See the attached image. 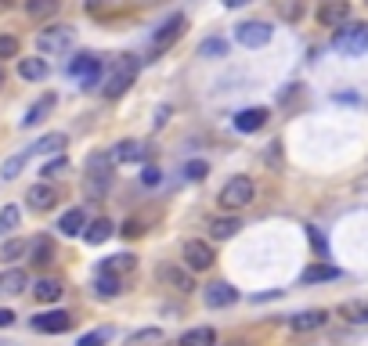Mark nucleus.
I'll return each instance as SVG.
<instances>
[{"instance_id":"obj_36","label":"nucleus","mask_w":368,"mask_h":346,"mask_svg":"<svg viewBox=\"0 0 368 346\" xmlns=\"http://www.w3.org/2000/svg\"><path fill=\"white\" fill-rule=\"evenodd\" d=\"M29 253V245L22 242V238H11V242H4V249H0V260H8V264H15L18 257H25Z\"/></svg>"},{"instance_id":"obj_40","label":"nucleus","mask_w":368,"mask_h":346,"mask_svg":"<svg viewBox=\"0 0 368 346\" xmlns=\"http://www.w3.org/2000/svg\"><path fill=\"white\" fill-rule=\"evenodd\" d=\"M66 170H69V159H66V155H58V159H51V163L44 166V177L51 180V177H61Z\"/></svg>"},{"instance_id":"obj_47","label":"nucleus","mask_w":368,"mask_h":346,"mask_svg":"<svg viewBox=\"0 0 368 346\" xmlns=\"http://www.w3.org/2000/svg\"><path fill=\"white\" fill-rule=\"evenodd\" d=\"M109 4V0H87V11H102Z\"/></svg>"},{"instance_id":"obj_35","label":"nucleus","mask_w":368,"mask_h":346,"mask_svg":"<svg viewBox=\"0 0 368 346\" xmlns=\"http://www.w3.org/2000/svg\"><path fill=\"white\" fill-rule=\"evenodd\" d=\"M25 163H29V155H25V152H22V155H11V159L0 166V177H4V180H15V177L25 170Z\"/></svg>"},{"instance_id":"obj_12","label":"nucleus","mask_w":368,"mask_h":346,"mask_svg":"<svg viewBox=\"0 0 368 346\" xmlns=\"http://www.w3.org/2000/svg\"><path fill=\"white\" fill-rule=\"evenodd\" d=\"M347 18H350V4H347V0H325V4L318 8V22L329 25V29L347 25Z\"/></svg>"},{"instance_id":"obj_15","label":"nucleus","mask_w":368,"mask_h":346,"mask_svg":"<svg viewBox=\"0 0 368 346\" xmlns=\"http://www.w3.org/2000/svg\"><path fill=\"white\" fill-rule=\"evenodd\" d=\"M54 105H58L54 94H44V98H37L33 105H29V112L22 116V130H25V127H40V123L54 112Z\"/></svg>"},{"instance_id":"obj_25","label":"nucleus","mask_w":368,"mask_h":346,"mask_svg":"<svg viewBox=\"0 0 368 346\" xmlns=\"http://www.w3.org/2000/svg\"><path fill=\"white\" fill-rule=\"evenodd\" d=\"M29 264H33V267L54 264V242L51 238H37L33 245H29Z\"/></svg>"},{"instance_id":"obj_17","label":"nucleus","mask_w":368,"mask_h":346,"mask_svg":"<svg viewBox=\"0 0 368 346\" xmlns=\"http://www.w3.org/2000/svg\"><path fill=\"white\" fill-rule=\"evenodd\" d=\"M25 202L33 206L37 213H44V209H51V206L58 202V192H54L51 184H33V187L25 192Z\"/></svg>"},{"instance_id":"obj_28","label":"nucleus","mask_w":368,"mask_h":346,"mask_svg":"<svg viewBox=\"0 0 368 346\" xmlns=\"http://www.w3.org/2000/svg\"><path fill=\"white\" fill-rule=\"evenodd\" d=\"M18 76H22V80H33V83L44 80V76H47V61H44V58H22V61H18Z\"/></svg>"},{"instance_id":"obj_21","label":"nucleus","mask_w":368,"mask_h":346,"mask_svg":"<svg viewBox=\"0 0 368 346\" xmlns=\"http://www.w3.org/2000/svg\"><path fill=\"white\" fill-rule=\"evenodd\" d=\"M159 274H163V281H170L177 292H195V278H192V271H184V267H163Z\"/></svg>"},{"instance_id":"obj_2","label":"nucleus","mask_w":368,"mask_h":346,"mask_svg":"<svg viewBox=\"0 0 368 346\" xmlns=\"http://www.w3.org/2000/svg\"><path fill=\"white\" fill-rule=\"evenodd\" d=\"M112 184V155L109 152H90L87 155V192L102 199Z\"/></svg>"},{"instance_id":"obj_34","label":"nucleus","mask_w":368,"mask_h":346,"mask_svg":"<svg viewBox=\"0 0 368 346\" xmlns=\"http://www.w3.org/2000/svg\"><path fill=\"white\" fill-rule=\"evenodd\" d=\"M0 292H25V274L22 271H8L4 278H0Z\"/></svg>"},{"instance_id":"obj_14","label":"nucleus","mask_w":368,"mask_h":346,"mask_svg":"<svg viewBox=\"0 0 368 346\" xmlns=\"http://www.w3.org/2000/svg\"><path fill=\"white\" fill-rule=\"evenodd\" d=\"M87 224H90V220H87L83 206H76V209H66V213L58 216V231L66 235V238H76V235H83V231H87Z\"/></svg>"},{"instance_id":"obj_26","label":"nucleus","mask_w":368,"mask_h":346,"mask_svg":"<svg viewBox=\"0 0 368 346\" xmlns=\"http://www.w3.org/2000/svg\"><path fill=\"white\" fill-rule=\"evenodd\" d=\"M336 278H340V267H332V264H314L300 274L303 285H318V281H336Z\"/></svg>"},{"instance_id":"obj_42","label":"nucleus","mask_w":368,"mask_h":346,"mask_svg":"<svg viewBox=\"0 0 368 346\" xmlns=\"http://www.w3.org/2000/svg\"><path fill=\"white\" fill-rule=\"evenodd\" d=\"M307 235H311V245L318 249L321 257H329V242H325V235L318 231V228H307Z\"/></svg>"},{"instance_id":"obj_24","label":"nucleus","mask_w":368,"mask_h":346,"mask_svg":"<svg viewBox=\"0 0 368 346\" xmlns=\"http://www.w3.org/2000/svg\"><path fill=\"white\" fill-rule=\"evenodd\" d=\"M340 318L347 325H368V303L364 299H347L340 303Z\"/></svg>"},{"instance_id":"obj_7","label":"nucleus","mask_w":368,"mask_h":346,"mask_svg":"<svg viewBox=\"0 0 368 346\" xmlns=\"http://www.w3.org/2000/svg\"><path fill=\"white\" fill-rule=\"evenodd\" d=\"M271 37H274V29H271L267 22H242V25H235V40H238L242 47H250V51L267 47Z\"/></svg>"},{"instance_id":"obj_43","label":"nucleus","mask_w":368,"mask_h":346,"mask_svg":"<svg viewBox=\"0 0 368 346\" xmlns=\"http://www.w3.org/2000/svg\"><path fill=\"white\" fill-rule=\"evenodd\" d=\"M141 235H145L141 220H127V224H123V238H141Z\"/></svg>"},{"instance_id":"obj_5","label":"nucleus","mask_w":368,"mask_h":346,"mask_svg":"<svg viewBox=\"0 0 368 346\" xmlns=\"http://www.w3.org/2000/svg\"><path fill=\"white\" fill-rule=\"evenodd\" d=\"M184 29H188V18H184V15H170V18L156 29V37H152V58H159L166 47H173V44L184 37Z\"/></svg>"},{"instance_id":"obj_9","label":"nucleus","mask_w":368,"mask_h":346,"mask_svg":"<svg viewBox=\"0 0 368 346\" xmlns=\"http://www.w3.org/2000/svg\"><path fill=\"white\" fill-rule=\"evenodd\" d=\"M73 40H76V33H73V25H51V29H44V33L37 37V44H40V51H54V54H61V51H69V47H73Z\"/></svg>"},{"instance_id":"obj_49","label":"nucleus","mask_w":368,"mask_h":346,"mask_svg":"<svg viewBox=\"0 0 368 346\" xmlns=\"http://www.w3.org/2000/svg\"><path fill=\"white\" fill-rule=\"evenodd\" d=\"M15 4V0H0V8H11Z\"/></svg>"},{"instance_id":"obj_39","label":"nucleus","mask_w":368,"mask_h":346,"mask_svg":"<svg viewBox=\"0 0 368 346\" xmlns=\"http://www.w3.org/2000/svg\"><path fill=\"white\" fill-rule=\"evenodd\" d=\"M206 173H209V163H202V159H195V163L184 166V180H202Z\"/></svg>"},{"instance_id":"obj_30","label":"nucleus","mask_w":368,"mask_h":346,"mask_svg":"<svg viewBox=\"0 0 368 346\" xmlns=\"http://www.w3.org/2000/svg\"><path fill=\"white\" fill-rule=\"evenodd\" d=\"M66 148V134H47V137H40L33 148H29L25 155H51V152H61Z\"/></svg>"},{"instance_id":"obj_8","label":"nucleus","mask_w":368,"mask_h":346,"mask_svg":"<svg viewBox=\"0 0 368 346\" xmlns=\"http://www.w3.org/2000/svg\"><path fill=\"white\" fill-rule=\"evenodd\" d=\"M29 325H33L37 332H44V335H61V332L73 328V314L69 310H44Z\"/></svg>"},{"instance_id":"obj_10","label":"nucleus","mask_w":368,"mask_h":346,"mask_svg":"<svg viewBox=\"0 0 368 346\" xmlns=\"http://www.w3.org/2000/svg\"><path fill=\"white\" fill-rule=\"evenodd\" d=\"M69 73L76 76V83H80L83 90H90V87L102 80V61H98L94 54H80L73 66H69Z\"/></svg>"},{"instance_id":"obj_50","label":"nucleus","mask_w":368,"mask_h":346,"mask_svg":"<svg viewBox=\"0 0 368 346\" xmlns=\"http://www.w3.org/2000/svg\"><path fill=\"white\" fill-rule=\"evenodd\" d=\"M0 87H4V69H0Z\"/></svg>"},{"instance_id":"obj_37","label":"nucleus","mask_w":368,"mask_h":346,"mask_svg":"<svg viewBox=\"0 0 368 346\" xmlns=\"http://www.w3.org/2000/svg\"><path fill=\"white\" fill-rule=\"evenodd\" d=\"M109 339H112L109 328H94V332H83V335L76 339V346H105Z\"/></svg>"},{"instance_id":"obj_4","label":"nucleus","mask_w":368,"mask_h":346,"mask_svg":"<svg viewBox=\"0 0 368 346\" xmlns=\"http://www.w3.org/2000/svg\"><path fill=\"white\" fill-rule=\"evenodd\" d=\"M253 195H257V184H253V177H245V173H238V177H231L224 187H221V206L224 209H245L253 202Z\"/></svg>"},{"instance_id":"obj_31","label":"nucleus","mask_w":368,"mask_h":346,"mask_svg":"<svg viewBox=\"0 0 368 346\" xmlns=\"http://www.w3.org/2000/svg\"><path fill=\"white\" fill-rule=\"evenodd\" d=\"M61 8V0H25V15L29 18H51Z\"/></svg>"},{"instance_id":"obj_45","label":"nucleus","mask_w":368,"mask_h":346,"mask_svg":"<svg viewBox=\"0 0 368 346\" xmlns=\"http://www.w3.org/2000/svg\"><path fill=\"white\" fill-rule=\"evenodd\" d=\"M8 325H15V310L0 307V328H8Z\"/></svg>"},{"instance_id":"obj_38","label":"nucleus","mask_w":368,"mask_h":346,"mask_svg":"<svg viewBox=\"0 0 368 346\" xmlns=\"http://www.w3.org/2000/svg\"><path fill=\"white\" fill-rule=\"evenodd\" d=\"M199 54L202 58H224L228 54V40H206V44H199Z\"/></svg>"},{"instance_id":"obj_46","label":"nucleus","mask_w":368,"mask_h":346,"mask_svg":"<svg viewBox=\"0 0 368 346\" xmlns=\"http://www.w3.org/2000/svg\"><path fill=\"white\" fill-rule=\"evenodd\" d=\"M166 116H170V109H166V105H159V109H156V127H163Z\"/></svg>"},{"instance_id":"obj_44","label":"nucleus","mask_w":368,"mask_h":346,"mask_svg":"<svg viewBox=\"0 0 368 346\" xmlns=\"http://www.w3.org/2000/svg\"><path fill=\"white\" fill-rule=\"evenodd\" d=\"M141 180H145V184H148V187H156V184H159V180H163V173H159V170H156V166H145V170H141Z\"/></svg>"},{"instance_id":"obj_13","label":"nucleus","mask_w":368,"mask_h":346,"mask_svg":"<svg viewBox=\"0 0 368 346\" xmlns=\"http://www.w3.org/2000/svg\"><path fill=\"white\" fill-rule=\"evenodd\" d=\"M202 299H206V307L221 310V307H231V303L238 299V289H235V285H228V281H213V285L202 292Z\"/></svg>"},{"instance_id":"obj_18","label":"nucleus","mask_w":368,"mask_h":346,"mask_svg":"<svg viewBox=\"0 0 368 346\" xmlns=\"http://www.w3.org/2000/svg\"><path fill=\"white\" fill-rule=\"evenodd\" d=\"M242 231V220L238 216H213L209 220V238H217V242H228Z\"/></svg>"},{"instance_id":"obj_11","label":"nucleus","mask_w":368,"mask_h":346,"mask_svg":"<svg viewBox=\"0 0 368 346\" xmlns=\"http://www.w3.org/2000/svg\"><path fill=\"white\" fill-rule=\"evenodd\" d=\"M325 321H329V310H300V314H293V318H289V328L296 335H307V332L325 328Z\"/></svg>"},{"instance_id":"obj_19","label":"nucleus","mask_w":368,"mask_h":346,"mask_svg":"<svg viewBox=\"0 0 368 346\" xmlns=\"http://www.w3.org/2000/svg\"><path fill=\"white\" fill-rule=\"evenodd\" d=\"M112 231H116V224L109 216H98V220H90L87 224V231H83V242H90V245H102V242H109L112 238Z\"/></svg>"},{"instance_id":"obj_32","label":"nucleus","mask_w":368,"mask_h":346,"mask_svg":"<svg viewBox=\"0 0 368 346\" xmlns=\"http://www.w3.org/2000/svg\"><path fill=\"white\" fill-rule=\"evenodd\" d=\"M18 220H22L18 206H15V202H8L4 209H0V238H4V235H11V231L18 228Z\"/></svg>"},{"instance_id":"obj_29","label":"nucleus","mask_w":368,"mask_h":346,"mask_svg":"<svg viewBox=\"0 0 368 346\" xmlns=\"http://www.w3.org/2000/svg\"><path fill=\"white\" fill-rule=\"evenodd\" d=\"M94 292H98V299H116V296L123 292V281H119V278H112V274H98Z\"/></svg>"},{"instance_id":"obj_51","label":"nucleus","mask_w":368,"mask_h":346,"mask_svg":"<svg viewBox=\"0 0 368 346\" xmlns=\"http://www.w3.org/2000/svg\"><path fill=\"white\" fill-rule=\"evenodd\" d=\"M145 4H156V0H145Z\"/></svg>"},{"instance_id":"obj_27","label":"nucleus","mask_w":368,"mask_h":346,"mask_svg":"<svg viewBox=\"0 0 368 346\" xmlns=\"http://www.w3.org/2000/svg\"><path fill=\"white\" fill-rule=\"evenodd\" d=\"M61 292H66V289H61V281H58V278H40V281H37V289H33V296H37L40 303H58Z\"/></svg>"},{"instance_id":"obj_22","label":"nucleus","mask_w":368,"mask_h":346,"mask_svg":"<svg viewBox=\"0 0 368 346\" xmlns=\"http://www.w3.org/2000/svg\"><path fill=\"white\" fill-rule=\"evenodd\" d=\"M177 346H217V332H213L209 325H199V328H188L180 339H177Z\"/></svg>"},{"instance_id":"obj_6","label":"nucleus","mask_w":368,"mask_h":346,"mask_svg":"<svg viewBox=\"0 0 368 346\" xmlns=\"http://www.w3.org/2000/svg\"><path fill=\"white\" fill-rule=\"evenodd\" d=\"M180 257H184V271H192V274H199V271H209L213 264H217V257H213V245H209V242H199V238L184 242Z\"/></svg>"},{"instance_id":"obj_23","label":"nucleus","mask_w":368,"mask_h":346,"mask_svg":"<svg viewBox=\"0 0 368 346\" xmlns=\"http://www.w3.org/2000/svg\"><path fill=\"white\" fill-rule=\"evenodd\" d=\"M137 267V260L130 257V253H116V257H109V260H102V274H112V278H119V274H130Z\"/></svg>"},{"instance_id":"obj_16","label":"nucleus","mask_w":368,"mask_h":346,"mask_svg":"<svg viewBox=\"0 0 368 346\" xmlns=\"http://www.w3.org/2000/svg\"><path fill=\"white\" fill-rule=\"evenodd\" d=\"M264 123H267V109H242L235 116V130L238 134H257Z\"/></svg>"},{"instance_id":"obj_1","label":"nucleus","mask_w":368,"mask_h":346,"mask_svg":"<svg viewBox=\"0 0 368 346\" xmlns=\"http://www.w3.org/2000/svg\"><path fill=\"white\" fill-rule=\"evenodd\" d=\"M134 76H137V58L134 54H119L112 66H109V73L102 76V94L105 98H123L130 87H134Z\"/></svg>"},{"instance_id":"obj_48","label":"nucleus","mask_w":368,"mask_h":346,"mask_svg":"<svg viewBox=\"0 0 368 346\" xmlns=\"http://www.w3.org/2000/svg\"><path fill=\"white\" fill-rule=\"evenodd\" d=\"M250 0H224V8H245Z\"/></svg>"},{"instance_id":"obj_33","label":"nucleus","mask_w":368,"mask_h":346,"mask_svg":"<svg viewBox=\"0 0 368 346\" xmlns=\"http://www.w3.org/2000/svg\"><path fill=\"white\" fill-rule=\"evenodd\" d=\"M163 339H166L163 328H141V332H134L127 339V346H152V342H163Z\"/></svg>"},{"instance_id":"obj_3","label":"nucleus","mask_w":368,"mask_h":346,"mask_svg":"<svg viewBox=\"0 0 368 346\" xmlns=\"http://www.w3.org/2000/svg\"><path fill=\"white\" fill-rule=\"evenodd\" d=\"M332 47L347 54V58H361L368 54V25L357 22V25H340L336 29V37H332Z\"/></svg>"},{"instance_id":"obj_41","label":"nucleus","mask_w":368,"mask_h":346,"mask_svg":"<svg viewBox=\"0 0 368 346\" xmlns=\"http://www.w3.org/2000/svg\"><path fill=\"white\" fill-rule=\"evenodd\" d=\"M0 58H18V40L15 37H0Z\"/></svg>"},{"instance_id":"obj_20","label":"nucleus","mask_w":368,"mask_h":346,"mask_svg":"<svg viewBox=\"0 0 368 346\" xmlns=\"http://www.w3.org/2000/svg\"><path fill=\"white\" fill-rule=\"evenodd\" d=\"M109 155H112V163H141L145 159V144L141 141H119Z\"/></svg>"}]
</instances>
